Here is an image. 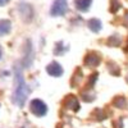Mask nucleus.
<instances>
[{"label": "nucleus", "instance_id": "obj_1", "mask_svg": "<svg viewBox=\"0 0 128 128\" xmlns=\"http://www.w3.org/2000/svg\"><path fill=\"white\" fill-rule=\"evenodd\" d=\"M14 83H16V90H14V94H13V102L17 104L19 108H23L24 106V102L28 98V95L31 92L30 87L27 86V83L23 78V73H22V68L20 67H16V80H14Z\"/></svg>", "mask_w": 128, "mask_h": 128}, {"label": "nucleus", "instance_id": "obj_2", "mask_svg": "<svg viewBox=\"0 0 128 128\" xmlns=\"http://www.w3.org/2000/svg\"><path fill=\"white\" fill-rule=\"evenodd\" d=\"M30 110L31 113L36 115V116H44L46 115L48 113V105L44 102V101H41L38 99H35V100H32L31 104H30Z\"/></svg>", "mask_w": 128, "mask_h": 128}, {"label": "nucleus", "instance_id": "obj_3", "mask_svg": "<svg viewBox=\"0 0 128 128\" xmlns=\"http://www.w3.org/2000/svg\"><path fill=\"white\" fill-rule=\"evenodd\" d=\"M67 10H68L67 0H54L51 9H50V14L52 17H60V16L66 14Z\"/></svg>", "mask_w": 128, "mask_h": 128}, {"label": "nucleus", "instance_id": "obj_4", "mask_svg": "<svg viewBox=\"0 0 128 128\" xmlns=\"http://www.w3.org/2000/svg\"><path fill=\"white\" fill-rule=\"evenodd\" d=\"M100 62H101L100 54H98V52H95V51L88 52V54L84 56V64H86L87 67H91V68L98 67L100 64Z\"/></svg>", "mask_w": 128, "mask_h": 128}, {"label": "nucleus", "instance_id": "obj_5", "mask_svg": "<svg viewBox=\"0 0 128 128\" xmlns=\"http://www.w3.org/2000/svg\"><path fill=\"white\" fill-rule=\"evenodd\" d=\"M63 105H64L66 109H70L73 112H78L80 110V102H78L77 98L74 95L67 96V98L64 99V101H63Z\"/></svg>", "mask_w": 128, "mask_h": 128}, {"label": "nucleus", "instance_id": "obj_6", "mask_svg": "<svg viewBox=\"0 0 128 128\" xmlns=\"http://www.w3.org/2000/svg\"><path fill=\"white\" fill-rule=\"evenodd\" d=\"M46 72L52 77H60L63 74V68L58 62H51L46 67Z\"/></svg>", "mask_w": 128, "mask_h": 128}, {"label": "nucleus", "instance_id": "obj_7", "mask_svg": "<svg viewBox=\"0 0 128 128\" xmlns=\"http://www.w3.org/2000/svg\"><path fill=\"white\" fill-rule=\"evenodd\" d=\"M92 0H74V6L80 12H88Z\"/></svg>", "mask_w": 128, "mask_h": 128}, {"label": "nucleus", "instance_id": "obj_8", "mask_svg": "<svg viewBox=\"0 0 128 128\" xmlns=\"http://www.w3.org/2000/svg\"><path fill=\"white\" fill-rule=\"evenodd\" d=\"M87 27H88L92 32L98 34V32H100L101 28H102V26H101V20L98 19V18H92V19H90L88 22H87Z\"/></svg>", "mask_w": 128, "mask_h": 128}, {"label": "nucleus", "instance_id": "obj_9", "mask_svg": "<svg viewBox=\"0 0 128 128\" xmlns=\"http://www.w3.org/2000/svg\"><path fill=\"white\" fill-rule=\"evenodd\" d=\"M19 10L23 17H26V14H27V20H31L32 17H34V9H32V6H30V4H20Z\"/></svg>", "mask_w": 128, "mask_h": 128}, {"label": "nucleus", "instance_id": "obj_10", "mask_svg": "<svg viewBox=\"0 0 128 128\" xmlns=\"http://www.w3.org/2000/svg\"><path fill=\"white\" fill-rule=\"evenodd\" d=\"M12 30V22L8 19H0V36L8 35Z\"/></svg>", "mask_w": 128, "mask_h": 128}, {"label": "nucleus", "instance_id": "obj_11", "mask_svg": "<svg viewBox=\"0 0 128 128\" xmlns=\"http://www.w3.org/2000/svg\"><path fill=\"white\" fill-rule=\"evenodd\" d=\"M68 50V46H64L63 41H59L58 44L55 45V49H54V54L55 55H63L64 52Z\"/></svg>", "mask_w": 128, "mask_h": 128}, {"label": "nucleus", "instance_id": "obj_12", "mask_svg": "<svg viewBox=\"0 0 128 128\" xmlns=\"http://www.w3.org/2000/svg\"><path fill=\"white\" fill-rule=\"evenodd\" d=\"M106 44H108L109 46H118L119 44H120V37L119 36H116V35H113L110 38H108L106 40Z\"/></svg>", "mask_w": 128, "mask_h": 128}, {"label": "nucleus", "instance_id": "obj_13", "mask_svg": "<svg viewBox=\"0 0 128 128\" xmlns=\"http://www.w3.org/2000/svg\"><path fill=\"white\" fill-rule=\"evenodd\" d=\"M113 104H114L115 106H118V108L123 109V108H126L127 101H126V99L123 98V96H116V98L114 99V101H113Z\"/></svg>", "mask_w": 128, "mask_h": 128}, {"label": "nucleus", "instance_id": "obj_14", "mask_svg": "<svg viewBox=\"0 0 128 128\" xmlns=\"http://www.w3.org/2000/svg\"><path fill=\"white\" fill-rule=\"evenodd\" d=\"M120 2H118V0H112V5H110V12L112 13H116L118 10L120 9Z\"/></svg>", "mask_w": 128, "mask_h": 128}, {"label": "nucleus", "instance_id": "obj_15", "mask_svg": "<svg viewBox=\"0 0 128 128\" xmlns=\"http://www.w3.org/2000/svg\"><path fill=\"white\" fill-rule=\"evenodd\" d=\"M98 76H99L98 73H94V74H91V76H90V83H88V84H86V88H87V90L92 88V86L95 84V81L98 80Z\"/></svg>", "mask_w": 128, "mask_h": 128}, {"label": "nucleus", "instance_id": "obj_16", "mask_svg": "<svg viewBox=\"0 0 128 128\" xmlns=\"http://www.w3.org/2000/svg\"><path fill=\"white\" fill-rule=\"evenodd\" d=\"M8 3H9V0H0V6H3V5H5Z\"/></svg>", "mask_w": 128, "mask_h": 128}, {"label": "nucleus", "instance_id": "obj_17", "mask_svg": "<svg viewBox=\"0 0 128 128\" xmlns=\"http://www.w3.org/2000/svg\"><path fill=\"white\" fill-rule=\"evenodd\" d=\"M124 20H126V23H127V26H128V12L124 14Z\"/></svg>", "mask_w": 128, "mask_h": 128}, {"label": "nucleus", "instance_id": "obj_18", "mask_svg": "<svg viewBox=\"0 0 128 128\" xmlns=\"http://www.w3.org/2000/svg\"><path fill=\"white\" fill-rule=\"evenodd\" d=\"M2 55H3V49H2V46H0V59H2Z\"/></svg>", "mask_w": 128, "mask_h": 128}, {"label": "nucleus", "instance_id": "obj_19", "mask_svg": "<svg viewBox=\"0 0 128 128\" xmlns=\"http://www.w3.org/2000/svg\"><path fill=\"white\" fill-rule=\"evenodd\" d=\"M127 50H128V40H127Z\"/></svg>", "mask_w": 128, "mask_h": 128}]
</instances>
